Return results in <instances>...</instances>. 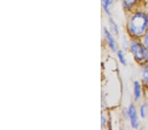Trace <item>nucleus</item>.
Listing matches in <instances>:
<instances>
[{
	"label": "nucleus",
	"instance_id": "f257e3e1",
	"mask_svg": "<svg viewBox=\"0 0 148 130\" xmlns=\"http://www.w3.org/2000/svg\"><path fill=\"white\" fill-rule=\"evenodd\" d=\"M147 25V17L144 14L138 13L132 17L130 23V30L134 34H142Z\"/></svg>",
	"mask_w": 148,
	"mask_h": 130
},
{
	"label": "nucleus",
	"instance_id": "f03ea898",
	"mask_svg": "<svg viewBox=\"0 0 148 130\" xmlns=\"http://www.w3.org/2000/svg\"><path fill=\"white\" fill-rule=\"evenodd\" d=\"M131 49L138 60L148 59V51L137 42H133L131 44Z\"/></svg>",
	"mask_w": 148,
	"mask_h": 130
},
{
	"label": "nucleus",
	"instance_id": "7ed1b4c3",
	"mask_svg": "<svg viewBox=\"0 0 148 130\" xmlns=\"http://www.w3.org/2000/svg\"><path fill=\"white\" fill-rule=\"evenodd\" d=\"M128 116H129L131 125L134 128H137L138 127V121L136 110L135 106L133 105H131L128 108Z\"/></svg>",
	"mask_w": 148,
	"mask_h": 130
},
{
	"label": "nucleus",
	"instance_id": "20e7f679",
	"mask_svg": "<svg viewBox=\"0 0 148 130\" xmlns=\"http://www.w3.org/2000/svg\"><path fill=\"white\" fill-rule=\"evenodd\" d=\"M105 33H106V37H107V40H108L109 45V46H110L111 49H112V51H116L115 44H114V41L113 36H112V35L110 34V32H109L107 29H105Z\"/></svg>",
	"mask_w": 148,
	"mask_h": 130
},
{
	"label": "nucleus",
	"instance_id": "39448f33",
	"mask_svg": "<svg viewBox=\"0 0 148 130\" xmlns=\"http://www.w3.org/2000/svg\"><path fill=\"white\" fill-rule=\"evenodd\" d=\"M134 95L136 100H138L141 95V87L140 83L136 81L134 82Z\"/></svg>",
	"mask_w": 148,
	"mask_h": 130
},
{
	"label": "nucleus",
	"instance_id": "423d86ee",
	"mask_svg": "<svg viewBox=\"0 0 148 130\" xmlns=\"http://www.w3.org/2000/svg\"><path fill=\"white\" fill-rule=\"evenodd\" d=\"M103 3V7L104 10L108 15H110V11H109V7L111 3L112 0H101Z\"/></svg>",
	"mask_w": 148,
	"mask_h": 130
},
{
	"label": "nucleus",
	"instance_id": "0eeeda50",
	"mask_svg": "<svg viewBox=\"0 0 148 130\" xmlns=\"http://www.w3.org/2000/svg\"><path fill=\"white\" fill-rule=\"evenodd\" d=\"M117 55H118V57L119 59V60H120V61H121V63L123 64V65H125L126 64V59L125 58V56H124V54L123 53V51H119L118 53H117Z\"/></svg>",
	"mask_w": 148,
	"mask_h": 130
},
{
	"label": "nucleus",
	"instance_id": "6e6552de",
	"mask_svg": "<svg viewBox=\"0 0 148 130\" xmlns=\"http://www.w3.org/2000/svg\"><path fill=\"white\" fill-rule=\"evenodd\" d=\"M136 2V0H124L123 5L126 8L130 7L132 5Z\"/></svg>",
	"mask_w": 148,
	"mask_h": 130
},
{
	"label": "nucleus",
	"instance_id": "1a4fd4ad",
	"mask_svg": "<svg viewBox=\"0 0 148 130\" xmlns=\"http://www.w3.org/2000/svg\"><path fill=\"white\" fill-rule=\"evenodd\" d=\"M143 78L145 82H148V67L145 68L143 72Z\"/></svg>",
	"mask_w": 148,
	"mask_h": 130
},
{
	"label": "nucleus",
	"instance_id": "9d476101",
	"mask_svg": "<svg viewBox=\"0 0 148 130\" xmlns=\"http://www.w3.org/2000/svg\"><path fill=\"white\" fill-rule=\"evenodd\" d=\"M111 27H113V29L114 30V32H115L116 34H118V33H119V30H118L117 25H116V23L114 22L113 20H111Z\"/></svg>",
	"mask_w": 148,
	"mask_h": 130
},
{
	"label": "nucleus",
	"instance_id": "9b49d317",
	"mask_svg": "<svg viewBox=\"0 0 148 130\" xmlns=\"http://www.w3.org/2000/svg\"><path fill=\"white\" fill-rule=\"evenodd\" d=\"M145 105L144 104V105H143L142 106V107H141V109H140V114H141V116H142V118H144L145 116Z\"/></svg>",
	"mask_w": 148,
	"mask_h": 130
},
{
	"label": "nucleus",
	"instance_id": "f8f14e48",
	"mask_svg": "<svg viewBox=\"0 0 148 130\" xmlns=\"http://www.w3.org/2000/svg\"><path fill=\"white\" fill-rule=\"evenodd\" d=\"M101 126H104L106 124V118L103 116H101Z\"/></svg>",
	"mask_w": 148,
	"mask_h": 130
},
{
	"label": "nucleus",
	"instance_id": "ddd939ff",
	"mask_svg": "<svg viewBox=\"0 0 148 130\" xmlns=\"http://www.w3.org/2000/svg\"><path fill=\"white\" fill-rule=\"evenodd\" d=\"M144 42H145V45L146 46V47L148 48V32L145 35V39H144Z\"/></svg>",
	"mask_w": 148,
	"mask_h": 130
}]
</instances>
